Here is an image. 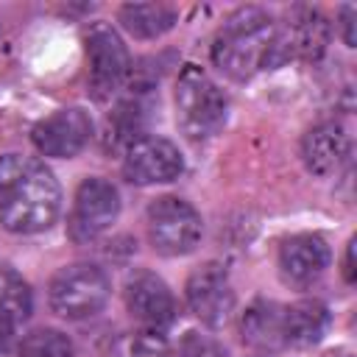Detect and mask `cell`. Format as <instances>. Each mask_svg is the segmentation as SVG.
Segmentation results:
<instances>
[{
	"label": "cell",
	"mask_w": 357,
	"mask_h": 357,
	"mask_svg": "<svg viewBox=\"0 0 357 357\" xmlns=\"http://www.w3.org/2000/svg\"><path fill=\"white\" fill-rule=\"evenodd\" d=\"M187 304L206 326H223L234 310V290L218 262L195 268L187 279Z\"/></svg>",
	"instance_id": "10"
},
{
	"label": "cell",
	"mask_w": 357,
	"mask_h": 357,
	"mask_svg": "<svg viewBox=\"0 0 357 357\" xmlns=\"http://www.w3.org/2000/svg\"><path fill=\"white\" fill-rule=\"evenodd\" d=\"M11 332H14V329H11V326H6V324L0 321V349L6 346V340H8V335H11Z\"/></svg>",
	"instance_id": "23"
},
{
	"label": "cell",
	"mask_w": 357,
	"mask_h": 357,
	"mask_svg": "<svg viewBox=\"0 0 357 357\" xmlns=\"http://www.w3.org/2000/svg\"><path fill=\"white\" fill-rule=\"evenodd\" d=\"M109 357H170V349L159 332L139 329V332L120 335L112 343Z\"/></svg>",
	"instance_id": "19"
},
{
	"label": "cell",
	"mask_w": 357,
	"mask_h": 357,
	"mask_svg": "<svg viewBox=\"0 0 357 357\" xmlns=\"http://www.w3.org/2000/svg\"><path fill=\"white\" fill-rule=\"evenodd\" d=\"M89 137H92V120L78 106L53 112L50 117L39 120L31 131L36 151L45 156H56V159H70L81 153Z\"/></svg>",
	"instance_id": "11"
},
{
	"label": "cell",
	"mask_w": 357,
	"mask_h": 357,
	"mask_svg": "<svg viewBox=\"0 0 357 357\" xmlns=\"http://www.w3.org/2000/svg\"><path fill=\"white\" fill-rule=\"evenodd\" d=\"M349 156V137L337 123H321L310 128L301 139V159L310 173L332 176Z\"/></svg>",
	"instance_id": "14"
},
{
	"label": "cell",
	"mask_w": 357,
	"mask_h": 357,
	"mask_svg": "<svg viewBox=\"0 0 357 357\" xmlns=\"http://www.w3.org/2000/svg\"><path fill=\"white\" fill-rule=\"evenodd\" d=\"M184 170L181 151L165 137H139L126 148L123 176L131 184H165Z\"/></svg>",
	"instance_id": "9"
},
{
	"label": "cell",
	"mask_w": 357,
	"mask_h": 357,
	"mask_svg": "<svg viewBox=\"0 0 357 357\" xmlns=\"http://www.w3.org/2000/svg\"><path fill=\"white\" fill-rule=\"evenodd\" d=\"M86 64H89V89L95 100H109L126 81L131 59L128 47L117 31L106 22H95L86 31Z\"/></svg>",
	"instance_id": "6"
},
{
	"label": "cell",
	"mask_w": 357,
	"mask_h": 357,
	"mask_svg": "<svg viewBox=\"0 0 357 357\" xmlns=\"http://www.w3.org/2000/svg\"><path fill=\"white\" fill-rule=\"evenodd\" d=\"M120 22L139 39L162 36L176 22V8L167 3H128L120 8Z\"/></svg>",
	"instance_id": "17"
},
{
	"label": "cell",
	"mask_w": 357,
	"mask_h": 357,
	"mask_svg": "<svg viewBox=\"0 0 357 357\" xmlns=\"http://www.w3.org/2000/svg\"><path fill=\"white\" fill-rule=\"evenodd\" d=\"M229 114L223 89L195 64H187L176 81V123L190 139L215 137Z\"/></svg>",
	"instance_id": "3"
},
{
	"label": "cell",
	"mask_w": 357,
	"mask_h": 357,
	"mask_svg": "<svg viewBox=\"0 0 357 357\" xmlns=\"http://www.w3.org/2000/svg\"><path fill=\"white\" fill-rule=\"evenodd\" d=\"M329 265V245L318 234H293L279 248L282 279L293 287L312 284Z\"/></svg>",
	"instance_id": "13"
},
{
	"label": "cell",
	"mask_w": 357,
	"mask_h": 357,
	"mask_svg": "<svg viewBox=\"0 0 357 357\" xmlns=\"http://www.w3.org/2000/svg\"><path fill=\"white\" fill-rule=\"evenodd\" d=\"M354 240L349 243V248H346V262H343V276H346V282H354Z\"/></svg>",
	"instance_id": "22"
},
{
	"label": "cell",
	"mask_w": 357,
	"mask_h": 357,
	"mask_svg": "<svg viewBox=\"0 0 357 357\" xmlns=\"http://www.w3.org/2000/svg\"><path fill=\"white\" fill-rule=\"evenodd\" d=\"M61 190L53 173L31 156H0V223L14 234H36L53 226Z\"/></svg>",
	"instance_id": "1"
},
{
	"label": "cell",
	"mask_w": 357,
	"mask_h": 357,
	"mask_svg": "<svg viewBox=\"0 0 357 357\" xmlns=\"http://www.w3.org/2000/svg\"><path fill=\"white\" fill-rule=\"evenodd\" d=\"M329 326V310L318 298H304L284 307V346H315Z\"/></svg>",
	"instance_id": "16"
},
{
	"label": "cell",
	"mask_w": 357,
	"mask_h": 357,
	"mask_svg": "<svg viewBox=\"0 0 357 357\" xmlns=\"http://www.w3.org/2000/svg\"><path fill=\"white\" fill-rule=\"evenodd\" d=\"M340 31H343V42L354 47V6H340Z\"/></svg>",
	"instance_id": "21"
},
{
	"label": "cell",
	"mask_w": 357,
	"mask_h": 357,
	"mask_svg": "<svg viewBox=\"0 0 357 357\" xmlns=\"http://www.w3.org/2000/svg\"><path fill=\"white\" fill-rule=\"evenodd\" d=\"M17 357H73V343L59 329H33L22 337Z\"/></svg>",
	"instance_id": "20"
},
{
	"label": "cell",
	"mask_w": 357,
	"mask_h": 357,
	"mask_svg": "<svg viewBox=\"0 0 357 357\" xmlns=\"http://www.w3.org/2000/svg\"><path fill=\"white\" fill-rule=\"evenodd\" d=\"M109 290L112 284L103 268L78 262V265L61 268L50 279L47 298H50L53 312H59L67 321H81L103 310V304L109 301Z\"/></svg>",
	"instance_id": "4"
},
{
	"label": "cell",
	"mask_w": 357,
	"mask_h": 357,
	"mask_svg": "<svg viewBox=\"0 0 357 357\" xmlns=\"http://www.w3.org/2000/svg\"><path fill=\"white\" fill-rule=\"evenodd\" d=\"M243 340L259 351H276L284 346V307L273 301H254L240 321Z\"/></svg>",
	"instance_id": "15"
},
{
	"label": "cell",
	"mask_w": 357,
	"mask_h": 357,
	"mask_svg": "<svg viewBox=\"0 0 357 357\" xmlns=\"http://www.w3.org/2000/svg\"><path fill=\"white\" fill-rule=\"evenodd\" d=\"M31 310H33V293L28 282L11 265H0V321L17 329L31 318Z\"/></svg>",
	"instance_id": "18"
},
{
	"label": "cell",
	"mask_w": 357,
	"mask_h": 357,
	"mask_svg": "<svg viewBox=\"0 0 357 357\" xmlns=\"http://www.w3.org/2000/svg\"><path fill=\"white\" fill-rule=\"evenodd\" d=\"M332 357H335V354H332ZM337 357H349V354H337Z\"/></svg>",
	"instance_id": "24"
},
{
	"label": "cell",
	"mask_w": 357,
	"mask_h": 357,
	"mask_svg": "<svg viewBox=\"0 0 357 357\" xmlns=\"http://www.w3.org/2000/svg\"><path fill=\"white\" fill-rule=\"evenodd\" d=\"M276 22L257 6H243L226 17L212 39V61L231 81H248L257 70L268 67Z\"/></svg>",
	"instance_id": "2"
},
{
	"label": "cell",
	"mask_w": 357,
	"mask_h": 357,
	"mask_svg": "<svg viewBox=\"0 0 357 357\" xmlns=\"http://www.w3.org/2000/svg\"><path fill=\"white\" fill-rule=\"evenodd\" d=\"M126 307L131 318L151 332H162L176 321V298L170 287L151 271H139L126 284Z\"/></svg>",
	"instance_id": "12"
},
{
	"label": "cell",
	"mask_w": 357,
	"mask_h": 357,
	"mask_svg": "<svg viewBox=\"0 0 357 357\" xmlns=\"http://www.w3.org/2000/svg\"><path fill=\"white\" fill-rule=\"evenodd\" d=\"M326 45H329V22L315 8H296L287 17V22L273 33L268 67H276L287 59L315 61L324 56Z\"/></svg>",
	"instance_id": "8"
},
{
	"label": "cell",
	"mask_w": 357,
	"mask_h": 357,
	"mask_svg": "<svg viewBox=\"0 0 357 357\" xmlns=\"http://www.w3.org/2000/svg\"><path fill=\"white\" fill-rule=\"evenodd\" d=\"M120 212V195L112 181L106 178H84L75 190L73 212L67 220V231L73 243H89L100 237Z\"/></svg>",
	"instance_id": "7"
},
{
	"label": "cell",
	"mask_w": 357,
	"mask_h": 357,
	"mask_svg": "<svg viewBox=\"0 0 357 357\" xmlns=\"http://www.w3.org/2000/svg\"><path fill=\"white\" fill-rule=\"evenodd\" d=\"M151 245L165 257L190 254L201 240V215L178 195H162L148 206Z\"/></svg>",
	"instance_id": "5"
}]
</instances>
